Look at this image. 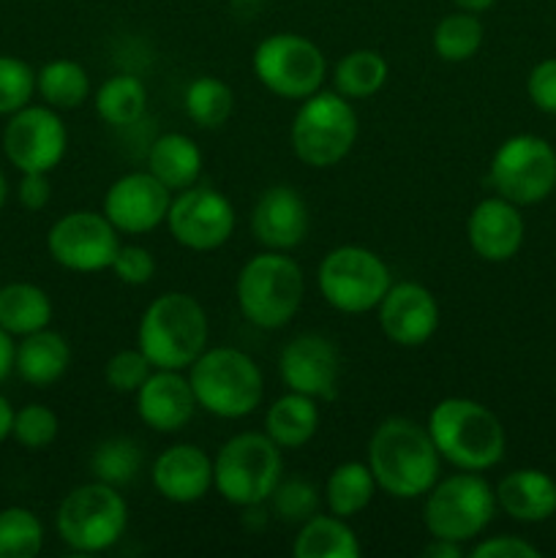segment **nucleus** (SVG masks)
<instances>
[{"mask_svg": "<svg viewBox=\"0 0 556 558\" xmlns=\"http://www.w3.org/2000/svg\"><path fill=\"white\" fill-rule=\"evenodd\" d=\"M442 456L428 428L407 417H387L368 441V466L376 485L392 499H420L439 480Z\"/></svg>", "mask_w": 556, "mask_h": 558, "instance_id": "nucleus-1", "label": "nucleus"}, {"mask_svg": "<svg viewBox=\"0 0 556 558\" xmlns=\"http://www.w3.org/2000/svg\"><path fill=\"white\" fill-rule=\"evenodd\" d=\"M425 428L442 461L452 463L461 472H488L505 458V425L474 398L439 401L431 409Z\"/></svg>", "mask_w": 556, "mask_h": 558, "instance_id": "nucleus-2", "label": "nucleus"}, {"mask_svg": "<svg viewBox=\"0 0 556 558\" xmlns=\"http://www.w3.org/2000/svg\"><path fill=\"white\" fill-rule=\"evenodd\" d=\"M210 322L200 300L189 292H164L153 300L136 327V347L153 368L189 371L207 349Z\"/></svg>", "mask_w": 556, "mask_h": 558, "instance_id": "nucleus-3", "label": "nucleus"}, {"mask_svg": "<svg viewBox=\"0 0 556 558\" xmlns=\"http://www.w3.org/2000/svg\"><path fill=\"white\" fill-rule=\"evenodd\" d=\"M189 371L196 407L213 417L243 420L259 409L265 379L251 354L232 347H213L205 349Z\"/></svg>", "mask_w": 556, "mask_h": 558, "instance_id": "nucleus-4", "label": "nucleus"}, {"mask_svg": "<svg viewBox=\"0 0 556 558\" xmlns=\"http://www.w3.org/2000/svg\"><path fill=\"white\" fill-rule=\"evenodd\" d=\"M240 314L259 330H281L298 316L305 298L303 267L283 251L251 256L234 283Z\"/></svg>", "mask_w": 556, "mask_h": 558, "instance_id": "nucleus-5", "label": "nucleus"}, {"mask_svg": "<svg viewBox=\"0 0 556 558\" xmlns=\"http://www.w3.org/2000/svg\"><path fill=\"white\" fill-rule=\"evenodd\" d=\"M281 474V447L256 430L232 436L213 458V488L223 501L243 510L267 505Z\"/></svg>", "mask_w": 556, "mask_h": 558, "instance_id": "nucleus-6", "label": "nucleus"}, {"mask_svg": "<svg viewBox=\"0 0 556 558\" xmlns=\"http://www.w3.org/2000/svg\"><path fill=\"white\" fill-rule=\"evenodd\" d=\"M289 142L305 167H336L358 142V112L338 90H316L300 101L289 129Z\"/></svg>", "mask_w": 556, "mask_h": 558, "instance_id": "nucleus-7", "label": "nucleus"}, {"mask_svg": "<svg viewBox=\"0 0 556 558\" xmlns=\"http://www.w3.org/2000/svg\"><path fill=\"white\" fill-rule=\"evenodd\" d=\"M496 490L480 472L450 474L436 480L434 488L425 494L423 523L431 537L452 539V543H472L494 521Z\"/></svg>", "mask_w": 556, "mask_h": 558, "instance_id": "nucleus-8", "label": "nucleus"}, {"mask_svg": "<svg viewBox=\"0 0 556 558\" xmlns=\"http://www.w3.org/2000/svg\"><path fill=\"white\" fill-rule=\"evenodd\" d=\"M55 526L60 539L76 554H104L123 539L129 529V505L118 488L93 480L65 494Z\"/></svg>", "mask_w": 556, "mask_h": 558, "instance_id": "nucleus-9", "label": "nucleus"}, {"mask_svg": "<svg viewBox=\"0 0 556 558\" xmlns=\"http://www.w3.org/2000/svg\"><path fill=\"white\" fill-rule=\"evenodd\" d=\"M316 283L330 308L341 314H365L376 311L392 287V276L385 259L365 245H338L319 262Z\"/></svg>", "mask_w": 556, "mask_h": 558, "instance_id": "nucleus-10", "label": "nucleus"}, {"mask_svg": "<svg viewBox=\"0 0 556 558\" xmlns=\"http://www.w3.org/2000/svg\"><path fill=\"white\" fill-rule=\"evenodd\" d=\"M251 69L273 96L303 101L325 85L327 60L311 38L300 33H273L256 44Z\"/></svg>", "mask_w": 556, "mask_h": 558, "instance_id": "nucleus-11", "label": "nucleus"}, {"mask_svg": "<svg viewBox=\"0 0 556 558\" xmlns=\"http://www.w3.org/2000/svg\"><path fill=\"white\" fill-rule=\"evenodd\" d=\"M494 191L512 205L529 207L548 199L556 189V150L537 134H516L496 147L488 167Z\"/></svg>", "mask_w": 556, "mask_h": 558, "instance_id": "nucleus-12", "label": "nucleus"}, {"mask_svg": "<svg viewBox=\"0 0 556 558\" xmlns=\"http://www.w3.org/2000/svg\"><path fill=\"white\" fill-rule=\"evenodd\" d=\"M69 150V131L58 109L47 104H27L9 114L3 129V153L20 172H52Z\"/></svg>", "mask_w": 556, "mask_h": 558, "instance_id": "nucleus-13", "label": "nucleus"}, {"mask_svg": "<svg viewBox=\"0 0 556 558\" xmlns=\"http://www.w3.org/2000/svg\"><path fill=\"white\" fill-rule=\"evenodd\" d=\"M49 256L71 272L109 270L120 248V232L104 213L74 210L60 216L47 234Z\"/></svg>", "mask_w": 556, "mask_h": 558, "instance_id": "nucleus-14", "label": "nucleus"}, {"mask_svg": "<svg viewBox=\"0 0 556 558\" xmlns=\"http://www.w3.org/2000/svg\"><path fill=\"white\" fill-rule=\"evenodd\" d=\"M169 234L178 240L183 248L216 251L232 238L234 232V207L221 191L207 189V185H191L172 196V205L167 213Z\"/></svg>", "mask_w": 556, "mask_h": 558, "instance_id": "nucleus-15", "label": "nucleus"}, {"mask_svg": "<svg viewBox=\"0 0 556 558\" xmlns=\"http://www.w3.org/2000/svg\"><path fill=\"white\" fill-rule=\"evenodd\" d=\"M172 191L150 172H129L114 180L104 194V216L120 234L140 238L167 223Z\"/></svg>", "mask_w": 556, "mask_h": 558, "instance_id": "nucleus-16", "label": "nucleus"}, {"mask_svg": "<svg viewBox=\"0 0 556 558\" xmlns=\"http://www.w3.org/2000/svg\"><path fill=\"white\" fill-rule=\"evenodd\" d=\"M376 322L387 341L403 349L425 347L439 330V303L423 283H392L376 305Z\"/></svg>", "mask_w": 556, "mask_h": 558, "instance_id": "nucleus-17", "label": "nucleus"}, {"mask_svg": "<svg viewBox=\"0 0 556 558\" xmlns=\"http://www.w3.org/2000/svg\"><path fill=\"white\" fill-rule=\"evenodd\" d=\"M278 371L287 390L303 392L316 401H330L341 376V354L330 338L319 332H300L281 349Z\"/></svg>", "mask_w": 556, "mask_h": 558, "instance_id": "nucleus-18", "label": "nucleus"}, {"mask_svg": "<svg viewBox=\"0 0 556 558\" xmlns=\"http://www.w3.org/2000/svg\"><path fill=\"white\" fill-rule=\"evenodd\" d=\"M527 238V223H523L521 207L512 205L505 196L494 194L488 199H480L467 218V240L474 256L483 262H510L521 251Z\"/></svg>", "mask_w": 556, "mask_h": 558, "instance_id": "nucleus-19", "label": "nucleus"}, {"mask_svg": "<svg viewBox=\"0 0 556 558\" xmlns=\"http://www.w3.org/2000/svg\"><path fill=\"white\" fill-rule=\"evenodd\" d=\"M311 216L303 196L289 185H273L251 210V234L267 251H292L309 238Z\"/></svg>", "mask_w": 556, "mask_h": 558, "instance_id": "nucleus-20", "label": "nucleus"}, {"mask_svg": "<svg viewBox=\"0 0 556 558\" xmlns=\"http://www.w3.org/2000/svg\"><path fill=\"white\" fill-rule=\"evenodd\" d=\"M196 398L189 376L156 368L136 390V414L156 434H178L196 414Z\"/></svg>", "mask_w": 556, "mask_h": 558, "instance_id": "nucleus-21", "label": "nucleus"}, {"mask_svg": "<svg viewBox=\"0 0 556 558\" xmlns=\"http://www.w3.org/2000/svg\"><path fill=\"white\" fill-rule=\"evenodd\" d=\"M153 488L172 505H194L213 490V458L196 445H172L153 461Z\"/></svg>", "mask_w": 556, "mask_h": 558, "instance_id": "nucleus-22", "label": "nucleus"}, {"mask_svg": "<svg viewBox=\"0 0 556 558\" xmlns=\"http://www.w3.org/2000/svg\"><path fill=\"white\" fill-rule=\"evenodd\" d=\"M496 505L518 523H543L556 515V480L540 469H516L496 485Z\"/></svg>", "mask_w": 556, "mask_h": 558, "instance_id": "nucleus-23", "label": "nucleus"}, {"mask_svg": "<svg viewBox=\"0 0 556 558\" xmlns=\"http://www.w3.org/2000/svg\"><path fill=\"white\" fill-rule=\"evenodd\" d=\"M202 167H205V158H202L200 145L180 131L156 136L147 150V172L161 180L172 194L200 183Z\"/></svg>", "mask_w": 556, "mask_h": 558, "instance_id": "nucleus-24", "label": "nucleus"}, {"mask_svg": "<svg viewBox=\"0 0 556 558\" xmlns=\"http://www.w3.org/2000/svg\"><path fill=\"white\" fill-rule=\"evenodd\" d=\"M71 365V347L60 332L44 330L22 336L16 347L14 371L22 376V381L33 387H52L65 376Z\"/></svg>", "mask_w": 556, "mask_h": 558, "instance_id": "nucleus-25", "label": "nucleus"}, {"mask_svg": "<svg viewBox=\"0 0 556 558\" xmlns=\"http://www.w3.org/2000/svg\"><path fill=\"white\" fill-rule=\"evenodd\" d=\"M319 430V403L316 398L292 392L276 398L265 414V434L281 450H300Z\"/></svg>", "mask_w": 556, "mask_h": 558, "instance_id": "nucleus-26", "label": "nucleus"}, {"mask_svg": "<svg viewBox=\"0 0 556 558\" xmlns=\"http://www.w3.org/2000/svg\"><path fill=\"white\" fill-rule=\"evenodd\" d=\"M294 558H358L360 539L347 518L322 515L316 512L305 523H300L298 537L292 543Z\"/></svg>", "mask_w": 556, "mask_h": 558, "instance_id": "nucleus-27", "label": "nucleus"}, {"mask_svg": "<svg viewBox=\"0 0 556 558\" xmlns=\"http://www.w3.org/2000/svg\"><path fill=\"white\" fill-rule=\"evenodd\" d=\"M52 322V300L41 287L14 281L0 287V327L11 336H31Z\"/></svg>", "mask_w": 556, "mask_h": 558, "instance_id": "nucleus-28", "label": "nucleus"}, {"mask_svg": "<svg viewBox=\"0 0 556 558\" xmlns=\"http://www.w3.org/2000/svg\"><path fill=\"white\" fill-rule=\"evenodd\" d=\"M379 490L374 472L363 461H343L330 472L325 483V505L333 515L354 518L374 501Z\"/></svg>", "mask_w": 556, "mask_h": 558, "instance_id": "nucleus-29", "label": "nucleus"}, {"mask_svg": "<svg viewBox=\"0 0 556 558\" xmlns=\"http://www.w3.org/2000/svg\"><path fill=\"white\" fill-rule=\"evenodd\" d=\"M93 107H96L98 118L112 125V129L140 123L147 109L145 82L134 74L109 76L93 96Z\"/></svg>", "mask_w": 556, "mask_h": 558, "instance_id": "nucleus-30", "label": "nucleus"}, {"mask_svg": "<svg viewBox=\"0 0 556 558\" xmlns=\"http://www.w3.org/2000/svg\"><path fill=\"white\" fill-rule=\"evenodd\" d=\"M36 93L44 98L47 107L65 112V109H76L87 101L90 76H87L85 65L76 63V60H49L36 74Z\"/></svg>", "mask_w": 556, "mask_h": 558, "instance_id": "nucleus-31", "label": "nucleus"}, {"mask_svg": "<svg viewBox=\"0 0 556 558\" xmlns=\"http://www.w3.org/2000/svg\"><path fill=\"white\" fill-rule=\"evenodd\" d=\"M390 76L385 54L376 49H352L333 69V85L347 98H371L385 87Z\"/></svg>", "mask_w": 556, "mask_h": 558, "instance_id": "nucleus-32", "label": "nucleus"}, {"mask_svg": "<svg viewBox=\"0 0 556 558\" xmlns=\"http://www.w3.org/2000/svg\"><path fill=\"white\" fill-rule=\"evenodd\" d=\"M183 107L200 129H221L234 112V90L218 76H196L185 87Z\"/></svg>", "mask_w": 556, "mask_h": 558, "instance_id": "nucleus-33", "label": "nucleus"}, {"mask_svg": "<svg viewBox=\"0 0 556 558\" xmlns=\"http://www.w3.org/2000/svg\"><path fill=\"white\" fill-rule=\"evenodd\" d=\"M485 38V27L478 14L461 11L447 14L434 27V49L445 63H467L480 52Z\"/></svg>", "mask_w": 556, "mask_h": 558, "instance_id": "nucleus-34", "label": "nucleus"}, {"mask_svg": "<svg viewBox=\"0 0 556 558\" xmlns=\"http://www.w3.org/2000/svg\"><path fill=\"white\" fill-rule=\"evenodd\" d=\"M142 469V450L129 436H114L101 441L90 456V472L98 483H107L112 488H123L136 480Z\"/></svg>", "mask_w": 556, "mask_h": 558, "instance_id": "nucleus-35", "label": "nucleus"}, {"mask_svg": "<svg viewBox=\"0 0 556 558\" xmlns=\"http://www.w3.org/2000/svg\"><path fill=\"white\" fill-rule=\"evenodd\" d=\"M44 548V523L27 507L0 510V558H33Z\"/></svg>", "mask_w": 556, "mask_h": 558, "instance_id": "nucleus-36", "label": "nucleus"}, {"mask_svg": "<svg viewBox=\"0 0 556 558\" xmlns=\"http://www.w3.org/2000/svg\"><path fill=\"white\" fill-rule=\"evenodd\" d=\"M281 521L305 523L319 512V490L309 480H281L267 499Z\"/></svg>", "mask_w": 556, "mask_h": 558, "instance_id": "nucleus-37", "label": "nucleus"}, {"mask_svg": "<svg viewBox=\"0 0 556 558\" xmlns=\"http://www.w3.org/2000/svg\"><path fill=\"white\" fill-rule=\"evenodd\" d=\"M36 71L14 54H0V114H14L33 101Z\"/></svg>", "mask_w": 556, "mask_h": 558, "instance_id": "nucleus-38", "label": "nucleus"}, {"mask_svg": "<svg viewBox=\"0 0 556 558\" xmlns=\"http://www.w3.org/2000/svg\"><path fill=\"white\" fill-rule=\"evenodd\" d=\"M60 434V420L44 403H27L20 412H14V428L11 436L20 441L25 450H44L52 445Z\"/></svg>", "mask_w": 556, "mask_h": 558, "instance_id": "nucleus-39", "label": "nucleus"}, {"mask_svg": "<svg viewBox=\"0 0 556 558\" xmlns=\"http://www.w3.org/2000/svg\"><path fill=\"white\" fill-rule=\"evenodd\" d=\"M153 371L156 368H153V363L145 357L140 347L120 349L104 365V379L120 396H136V390L145 385Z\"/></svg>", "mask_w": 556, "mask_h": 558, "instance_id": "nucleus-40", "label": "nucleus"}, {"mask_svg": "<svg viewBox=\"0 0 556 558\" xmlns=\"http://www.w3.org/2000/svg\"><path fill=\"white\" fill-rule=\"evenodd\" d=\"M109 270L114 272L120 283L125 287H145L156 276V256L145 248V245L136 243H120L118 254H114Z\"/></svg>", "mask_w": 556, "mask_h": 558, "instance_id": "nucleus-41", "label": "nucleus"}, {"mask_svg": "<svg viewBox=\"0 0 556 558\" xmlns=\"http://www.w3.org/2000/svg\"><path fill=\"white\" fill-rule=\"evenodd\" d=\"M529 101L545 114H556V58H545L527 76Z\"/></svg>", "mask_w": 556, "mask_h": 558, "instance_id": "nucleus-42", "label": "nucleus"}, {"mask_svg": "<svg viewBox=\"0 0 556 558\" xmlns=\"http://www.w3.org/2000/svg\"><path fill=\"white\" fill-rule=\"evenodd\" d=\"M474 558H540V548H534L529 539L512 537V534H499L488 537L472 548Z\"/></svg>", "mask_w": 556, "mask_h": 558, "instance_id": "nucleus-43", "label": "nucleus"}, {"mask_svg": "<svg viewBox=\"0 0 556 558\" xmlns=\"http://www.w3.org/2000/svg\"><path fill=\"white\" fill-rule=\"evenodd\" d=\"M16 196L25 210L36 213L44 210L52 199V185H49L47 172H22L20 185H16Z\"/></svg>", "mask_w": 556, "mask_h": 558, "instance_id": "nucleus-44", "label": "nucleus"}, {"mask_svg": "<svg viewBox=\"0 0 556 558\" xmlns=\"http://www.w3.org/2000/svg\"><path fill=\"white\" fill-rule=\"evenodd\" d=\"M14 360H16L14 336L0 327V381H5L11 376V371H14Z\"/></svg>", "mask_w": 556, "mask_h": 558, "instance_id": "nucleus-45", "label": "nucleus"}, {"mask_svg": "<svg viewBox=\"0 0 556 558\" xmlns=\"http://www.w3.org/2000/svg\"><path fill=\"white\" fill-rule=\"evenodd\" d=\"M463 545L452 543V539L431 537V543L423 548V558H461Z\"/></svg>", "mask_w": 556, "mask_h": 558, "instance_id": "nucleus-46", "label": "nucleus"}, {"mask_svg": "<svg viewBox=\"0 0 556 558\" xmlns=\"http://www.w3.org/2000/svg\"><path fill=\"white\" fill-rule=\"evenodd\" d=\"M11 428H14V407H11L9 398L0 392V445L9 439Z\"/></svg>", "mask_w": 556, "mask_h": 558, "instance_id": "nucleus-47", "label": "nucleus"}, {"mask_svg": "<svg viewBox=\"0 0 556 558\" xmlns=\"http://www.w3.org/2000/svg\"><path fill=\"white\" fill-rule=\"evenodd\" d=\"M450 3L456 5V9H461V11H472V14H480V11L491 9L496 0H450Z\"/></svg>", "mask_w": 556, "mask_h": 558, "instance_id": "nucleus-48", "label": "nucleus"}, {"mask_svg": "<svg viewBox=\"0 0 556 558\" xmlns=\"http://www.w3.org/2000/svg\"><path fill=\"white\" fill-rule=\"evenodd\" d=\"M5 199H9V183H5V174L0 172V210H3Z\"/></svg>", "mask_w": 556, "mask_h": 558, "instance_id": "nucleus-49", "label": "nucleus"}]
</instances>
